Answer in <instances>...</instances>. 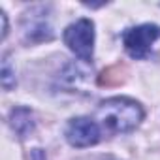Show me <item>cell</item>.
Returning <instances> with one entry per match:
<instances>
[{
	"mask_svg": "<svg viewBox=\"0 0 160 160\" xmlns=\"http://www.w3.org/2000/svg\"><path fill=\"white\" fill-rule=\"evenodd\" d=\"M96 117L106 130L115 134H124L134 130L143 121V109L136 100L117 96L102 102L96 111Z\"/></svg>",
	"mask_w": 160,
	"mask_h": 160,
	"instance_id": "1",
	"label": "cell"
},
{
	"mask_svg": "<svg viewBox=\"0 0 160 160\" xmlns=\"http://www.w3.org/2000/svg\"><path fill=\"white\" fill-rule=\"evenodd\" d=\"M64 43L81 60H91L94 51V25L89 19H79L64 30Z\"/></svg>",
	"mask_w": 160,
	"mask_h": 160,
	"instance_id": "2",
	"label": "cell"
},
{
	"mask_svg": "<svg viewBox=\"0 0 160 160\" xmlns=\"http://www.w3.org/2000/svg\"><path fill=\"white\" fill-rule=\"evenodd\" d=\"M160 38V27L156 25H139L128 28L122 36L124 49L132 58H145L151 51V45Z\"/></svg>",
	"mask_w": 160,
	"mask_h": 160,
	"instance_id": "3",
	"label": "cell"
},
{
	"mask_svg": "<svg viewBox=\"0 0 160 160\" xmlns=\"http://www.w3.org/2000/svg\"><path fill=\"white\" fill-rule=\"evenodd\" d=\"M102 138L98 122L89 117H77L72 119L66 126V139L73 147H91L96 145Z\"/></svg>",
	"mask_w": 160,
	"mask_h": 160,
	"instance_id": "4",
	"label": "cell"
},
{
	"mask_svg": "<svg viewBox=\"0 0 160 160\" xmlns=\"http://www.w3.org/2000/svg\"><path fill=\"white\" fill-rule=\"evenodd\" d=\"M10 122H12V128L15 130V134H19L21 138H25L32 128H34V121H32V113L30 109L27 108H17L12 111V117H10Z\"/></svg>",
	"mask_w": 160,
	"mask_h": 160,
	"instance_id": "5",
	"label": "cell"
},
{
	"mask_svg": "<svg viewBox=\"0 0 160 160\" xmlns=\"http://www.w3.org/2000/svg\"><path fill=\"white\" fill-rule=\"evenodd\" d=\"M15 85V77H13V72H12V66L8 62V58L2 60V87L4 89H12Z\"/></svg>",
	"mask_w": 160,
	"mask_h": 160,
	"instance_id": "6",
	"label": "cell"
},
{
	"mask_svg": "<svg viewBox=\"0 0 160 160\" xmlns=\"http://www.w3.org/2000/svg\"><path fill=\"white\" fill-rule=\"evenodd\" d=\"M0 19H2V38L8 34V19H6V13L0 12Z\"/></svg>",
	"mask_w": 160,
	"mask_h": 160,
	"instance_id": "7",
	"label": "cell"
}]
</instances>
